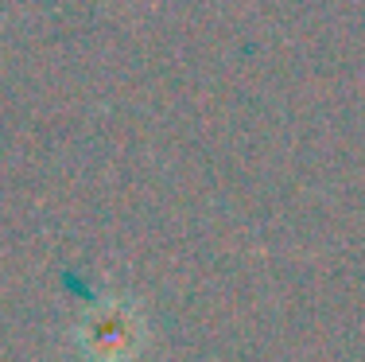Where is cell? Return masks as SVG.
I'll return each instance as SVG.
<instances>
[{"label":"cell","instance_id":"1","mask_svg":"<svg viewBox=\"0 0 365 362\" xmlns=\"http://www.w3.org/2000/svg\"><path fill=\"white\" fill-rule=\"evenodd\" d=\"M78 347L86 362H133L144 351V316L120 296L93 304L78 323Z\"/></svg>","mask_w":365,"mask_h":362}]
</instances>
